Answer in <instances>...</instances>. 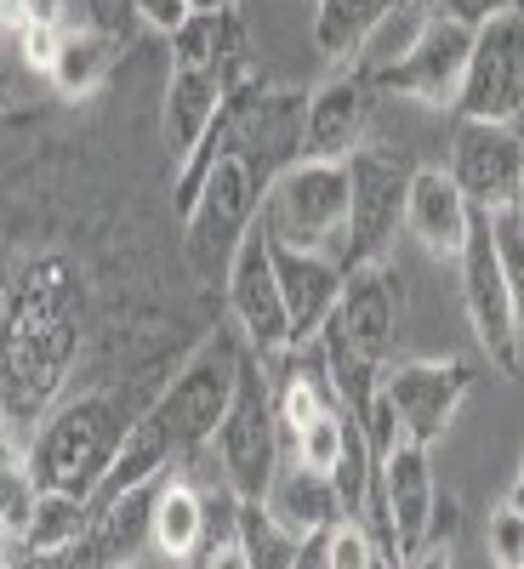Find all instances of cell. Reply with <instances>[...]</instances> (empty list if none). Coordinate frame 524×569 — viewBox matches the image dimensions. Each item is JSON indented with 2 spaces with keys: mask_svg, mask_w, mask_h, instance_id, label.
Returning a JSON list of instances; mask_svg holds the SVG:
<instances>
[{
  "mask_svg": "<svg viewBox=\"0 0 524 569\" xmlns=\"http://www.w3.org/2000/svg\"><path fill=\"white\" fill-rule=\"evenodd\" d=\"M240 365H246V342L234 337V330H211V337L171 370V382L137 410L109 479L98 485V496L86 507H103V501H115L137 485H155L166 472H182L195 461L217 439V421L234 399V382H240Z\"/></svg>",
  "mask_w": 524,
  "mask_h": 569,
  "instance_id": "cell-1",
  "label": "cell"
},
{
  "mask_svg": "<svg viewBox=\"0 0 524 569\" xmlns=\"http://www.w3.org/2000/svg\"><path fill=\"white\" fill-rule=\"evenodd\" d=\"M394 337H399V297H394L388 262L348 268L343 302L319 330L325 370L337 382V399L348 416H365V405L383 393V376L394 365Z\"/></svg>",
  "mask_w": 524,
  "mask_h": 569,
  "instance_id": "cell-2",
  "label": "cell"
},
{
  "mask_svg": "<svg viewBox=\"0 0 524 569\" xmlns=\"http://www.w3.org/2000/svg\"><path fill=\"white\" fill-rule=\"evenodd\" d=\"M131 410L120 393H86L75 405H63L52 421L40 427V439L29 450V472L40 490H63V496H80L91 501L98 485L109 479V467L131 433Z\"/></svg>",
  "mask_w": 524,
  "mask_h": 569,
  "instance_id": "cell-3",
  "label": "cell"
},
{
  "mask_svg": "<svg viewBox=\"0 0 524 569\" xmlns=\"http://www.w3.org/2000/svg\"><path fill=\"white\" fill-rule=\"evenodd\" d=\"M257 228L274 246L314 251L343 262V233H348V166L337 160H291L263 194Z\"/></svg>",
  "mask_w": 524,
  "mask_h": 569,
  "instance_id": "cell-4",
  "label": "cell"
},
{
  "mask_svg": "<svg viewBox=\"0 0 524 569\" xmlns=\"http://www.w3.org/2000/svg\"><path fill=\"white\" fill-rule=\"evenodd\" d=\"M211 445L223 461V485L240 501H268L274 472L285 467V439H279V410H274V376L251 348H246L240 382H234V399L217 421Z\"/></svg>",
  "mask_w": 524,
  "mask_h": 569,
  "instance_id": "cell-5",
  "label": "cell"
},
{
  "mask_svg": "<svg viewBox=\"0 0 524 569\" xmlns=\"http://www.w3.org/2000/svg\"><path fill=\"white\" fill-rule=\"evenodd\" d=\"M411 160L394 149H365L348 160V233H343V268H376L388 262L399 228H405V194H411Z\"/></svg>",
  "mask_w": 524,
  "mask_h": 569,
  "instance_id": "cell-6",
  "label": "cell"
},
{
  "mask_svg": "<svg viewBox=\"0 0 524 569\" xmlns=\"http://www.w3.org/2000/svg\"><path fill=\"white\" fill-rule=\"evenodd\" d=\"M451 114L485 126H513L524 114V12H502L485 29H473L467 74Z\"/></svg>",
  "mask_w": 524,
  "mask_h": 569,
  "instance_id": "cell-7",
  "label": "cell"
},
{
  "mask_svg": "<svg viewBox=\"0 0 524 569\" xmlns=\"http://www.w3.org/2000/svg\"><path fill=\"white\" fill-rule=\"evenodd\" d=\"M473 382H479V370L467 359H405V365H388L383 399L399 416V433L422 450H434L451 433L456 410L467 405Z\"/></svg>",
  "mask_w": 524,
  "mask_h": 569,
  "instance_id": "cell-8",
  "label": "cell"
},
{
  "mask_svg": "<svg viewBox=\"0 0 524 569\" xmlns=\"http://www.w3.org/2000/svg\"><path fill=\"white\" fill-rule=\"evenodd\" d=\"M467 52H473V29L434 12L411 52L394 69H383L370 86H376V98H405V103H422V109H456Z\"/></svg>",
  "mask_w": 524,
  "mask_h": 569,
  "instance_id": "cell-9",
  "label": "cell"
},
{
  "mask_svg": "<svg viewBox=\"0 0 524 569\" xmlns=\"http://www.w3.org/2000/svg\"><path fill=\"white\" fill-rule=\"evenodd\" d=\"M456 262H462V308H467V325H473V337H479L491 370L518 376V365H524V325L513 313V297H507V279H502V262H496L485 217H479V228H473V240H467V251Z\"/></svg>",
  "mask_w": 524,
  "mask_h": 569,
  "instance_id": "cell-10",
  "label": "cell"
},
{
  "mask_svg": "<svg viewBox=\"0 0 524 569\" xmlns=\"http://www.w3.org/2000/svg\"><path fill=\"white\" fill-rule=\"evenodd\" d=\"M228 313L240 325V342L257 353V359H279L291 353V319H285V297H279V273H274V246L268 233L251 228L240 251L228 262Z\"/></svg>",
  "mask_w": 524,
  "mask_h": 569,
  "instance_id": "cell-11",
  "label": "cell"
},
{
  "mask_svg": "<svg viewBox=\"0 0 524 569\" xmlns=\"http://www.w3.org/2000/svg\"><path fill=\"white\" fill-rule=\"evenodd\" d=\"M451 182L467 194L479 217L513 211L518 182H524V142L513 126H485V120H456L451 131Z\"/></svg>",
  "mask_w": 524,
  "mask_h": 569,
  "instance_id": "cell-12",
  "label": "cell"
},
{
  "mask_svg": "<svg viewBox=\"0 0 524 569\" xmlns=\"http://www.w3.org/2000/svg\"><path fill=\"white\" fill-rule=\"evenodd\" d=\"M370 114H376V86L359 80L354 69L330 74L303 103V160H337V166H348L370 142Z\"/></svg>",
  "mask_w": 524,
  "mask_h": 569,
  "instance_id": "cell-13",
  "label": "cell"
},
{
  "mask_svg": "<svg viewBox=\"0 0 524 569\" xmlns=\"http://www.w3.org/2000/svg\"><path fill=\"white\" fill-rule=\"evenodd\" d=\"M479 228V211L467 206V194L451 182L445 166H416L411 171V194H405V233L434 257V262H456Z\"/></svg>",
  "mask_w": 524,
  "mask_h": 569,
  "instance_id": "cell-14",
  "label": "cell"
},
{
  "mask_svg": "<svg viewBox=\"0 0 524 569\" xmlns=\"http://www.w3.org/2000/svg\"><path fill=\"white\" fill-rule=\"evenodd\" d=\"M268 246H274V240H268ZM274 273H279L285 319H291V348L319 342L325 319L337 313V302H343L348 268H343V262H330V257H314V251L274 246Z\"/></svg>",
  "mask_w": 524,
  "mask_h": 569,
  "instance_id": "cell-15",
  "label": "cell"
},
{
  "mask_svg": "<svg viewBox=\"0 0 524 569\" xmlns=\"http://www.w3.org/2000/svg\"><path fill=\"white\" fill-rule=\"evenodd\" d=\"M223 103H228V86H223L211 69L171 63V80H166V109H160V131H166V149H171V166H177V171L200 154V142L211 137V126H217ZM177 171H171V177H177Z\"/></svg>",
  "mask_w": 524,
  "mask_h": 569,
  "instance_id": "cell-16",
  "label": "cell"
},
{
  "mask_svg": "<svg viewBox=\"0 0 524 569\" xmlns=\"http://www.w3.org/2000/svg\"><path fill=\"white\" fill-rule=\"evenodd\" d=\"M211 541V518H206V490L188 485L182 472H166L155 512H149V547L171 563H195Z\"/></svg>",
  "mask_w": 524,
  "mask_h": 569,
  "instance_id": "cell-17",
  "label": "cell"
},
{
  "mask_svg": "<svg viewBox=\"0 0 524 569\" xmlns=\"http://www.w3.org/2000/svg\"><path fill=\"white\" fill-rule=\"evenodd\" d=\"M263 507H268L291 536H303V541L325 536L337 518H348L343 501H337V485H330V472H314V467H303V461H291V467L274 472Z\"/></svg>",
  "mask_w": 524,
  "mask_h": 569,
  "instance_id": "cell-18",
  "label": "cell"
},
{
  "mask_svg": "<svg viewBox=\"0 0 524 569\" xmlns=\"http://www.w3.org/2000/svg\"><path fill=\"white\" fill-rule=\"evenodd\" d=\"M115 52H120V40L98 23H86V29H63L58 40V58H52V86L63 91V98H91L109 74H115Z\"/></svg>",
  "mask_w": 524,
  "mask_h": 569,
  "instance_id": "cell-19",
  "label": "cell"
},
{
  "mask_svg": "<svg viewBox=\"0 0 524 569\" xmlns=\"http://www.w3.org/2000/svg\"><path fill=\"white\" fill-rule=\"evenodd\" d=\"M405 0H314V52L330 63H354L365 34Z\"/></svg>",
  "mask_w": 524,
  "mask_h": 569,
  "instance_id": "cell-20",
  "label": "cell"
},
{
  "mask_svg": "<svg viewBox=\"0 0 524 569\" xmlns=\"http://www.w3.org/2000/svg\"><path fill=\"white\" fill-rule=\"evenodd\" d=\"M86 525H91V507L80 496H63V490H40L34 496V512L18 536V547L29 558H63L86 541Z\"/></svg>",
  "mask_w": 524,
  "mask_h": 569,
  "instance_id": "cell-21",
  "label": "cell"
},
{
  "mask_svg": "<svg viewBox=\"0 0 524 569\" xmlns=\"http://www.w3.org/2000/svg\"><path fill=\"white\" fill-rule=\"evenodd\" d=\"M427 18H434V7H422V0H405V7H394L383 23L365 34V46L354 52L348 69H354L359 80H376L383 69H394V63L411 52V46H416V34L427 29Z\"/></svg>",
  "mask_w": 524,
  "mask_h": 569,
  "instance_id": "cell-22",
  "label": "cell"
},
{
  "mask_svg": "<svg viewBox=\"0 0 524 569\" xmlns=\"http://www.w3.org/2000/svg\"><path fill=\"white\" fill-rule=\"evenodd\" d=\"M234 541H240L251 569H297V558L308 547L303 536L285 530L263 501H240V536H234Z\"/></svg>",
  "mask_w": 524,
  "mask_h": 569,
  "instance_id": "cell-23",
  "label": "cell"
},
{
  "mask_svg": "<svg viewBox=\"0 0 524 569\" xmlns=\"http://www.w3.org/2000/svg\"><path fill=\"white\" fill-rule=\"evenodd\" d=\"M343 450H348V410H330V416L308 421L303 433L291 439V456L303 467H314V472H337Z\"/></svg>",
  "mask_w": 524,
  "mask_h": 569,
  "instance_id": "cell-24",
  "label": "cell"
},
{
  "mask_svg": "<svg viewBox=\"0 0 524 569\" xmlns=\"http://www.w3.org/2000/svg\"><path fill=\"white\" fill-rule=\"evenodd\" d=\"M319 541H325V563L330 569H383L388 563L365 518H337V525H330Z\"/></svg>",
  "mask_w": 524,
  "mask_h": 569,
  "instance_id": "cell-25",
  "label": "cell"
},
{
  "mask_svg": "<svg viewBox=\"0 0 524 569\" xmlns=\"http://www.w3.org/2000/svg\"><path fill=\"white\" fill-rule=\"evenodd\" d=\"M485 228H491V246H496V262H502V279H507L513 313L524 325V217L518 211H496V217H485Z\"/></svg>",
  "mask_w": 524,
  "mask_h": 569,
  "instance_id": "cell-26",
  "label": "cell"
},
{
  "mask_svg": "<svg viewBox=\"0 0 524 569\" xmlns=\"http://www.w3.org/2000/svg\"><path fill=\"white\" fill-rule=\"evenodd\" d=\"M34 496H40V485H34V472H29L23 461L0 467V530H7L12 541H18V536H23V525H29Z\"/></svg>",
  "mask_w": 524,
  "mask_h": 569,
  "instance_id": "cell-27",
  "label": "cell"
},
{
  "mask_svg": "<svg viewBox=\"0 0 524 569\" xmlns=\"http://www.w3.org/2000/svg\"><path fill=\"white\" fill-rule=\"evenodd\" d=\"M485 552L496 569H524V512H513L507 501L491 512L485 525Z\"/></svg>",
  "mask_w": 524,
  "mask_h": 569,
  "instance_id": "cell-28",
  "label": "cell"
},
{
  "mask_svg": "<svg viewBox=\"0 0 524 569\" xmlns=\"http://www.w3.org/2000/svg\"><path fill=\"white\" fill-rule=\"evenodd\" d=\"M63 7H69V0H7V12H0V18H7L12 29H69Z\"/></svg>",
  "mask_w": 524,
  "mask_h": 569,
  "instance_id": "cell-29",
  "label": "cell"
},
{
  "mask_svg": "<svg viewBox=\"0 0 524 569\" xmlns=\"http://www.w3.org/2000/svg\"><path fill=\"white\" fill-rule=\"evenodd\" d=\"M131 18L160 29V34H177L188 18H195V7H188V0H131Z\"/></svg>",
  "mask_w": 524,
  "mask_h": 569,
  "instance_id": "cell-30",
  "label": "cell"
},
{
  "mask_svg": "<svg viewBox=\"0 0 524 569\" xmlns=\"http://www.w3.org/2000/svg\"><path fill=\"white\" fill-rule=\"evenodd\" d=\"M434 12H445V18H456L467 29H485L491 18L513 12V0H434Z\"/></svg>",
  "mask_w": 524,
  "mask_h": 569,
  "instance_id": "cell-31",
  "label": "cell"
},
{
  "mask_svg": "<svg viewBox=\"0 0 524 569\" xmlns=\"http://www.w3.org/2000/svg\"><path fill=\"white\" fill-rule=\"evenodd\" d=\"M195 569H251V563H246L240 541H211V547L195 558Z\"/></svg>",
  "mask_w": 524,
  "mask_h": 569,
  "instance_id": "cell-32",
  "label": "cell"
},
{
  "mask_svg": "<svg viewBox=\"0 0 524 569\" xmlns=\"http://www.w3.org/2000/svg\"><path fill=\"white\" fill-rule=\"evenodd\" d=\"M91 12H98V29H109L115 40L137 23V18H131V0H91Z\"/></svg>",
  "mask_w": 524,
  "mask_h": 569,
  "instance_id": "cell-33",
  "label": "cell"
},
{
  "mask_svg": "<svg viewBox=\"0 0 524 569\" xmlns=\"http://www.w3.org/2000/svg\"><path fill=\"white\" fill-rule=\"evenodd\" d=\"M507 507L524 512V456H518V472H513V485H507Z\"/></svg>",
  "mask_w": 524,
  "mask_h": 569,
  "instance_id": "cell-34",
  "label": "cell"
},
{
  "mask_svg": "<svg viewBox=\"0 0 524 569\" xmlns=\"http://www.w3.org/2000/svg\"><path fill=\"white\" fill-rule=\"evenodd\" d=\"M12 34H18V29H12L7 18H0V52H7V40H12Z\"/></svg>",
  "mask_w": 524,
  "mask_h": 569,
  "instance_id": "cell-35",
  "label": "cell"
},
{
  "mask_svg": "<svg viewBox=\"0 0 524 569\" xmlns=\"http://www.w3.org/2000/svg\"><path fill=\"white\" fill-rule=\"evenodd\" d=\"M513 211H518V217H524V182H518V206H513Z\"/></svg>",
  "mask_w": 524,
  "mask_h": 569,
  "instance_id": "cell-36",
  "label": "cell"
},
{
  "mask_svg": "<svg viewBox=\"0 0 524 569\" xmlns=\"http://www.w3.org/2000/svg\"><path fill=\"white\" fill-rule=\"evenodd\" d=\"M0 103H7V74H0Z\"/></svg>",
  "mask_w": 524,
  "mask_h": 569,
  "instance_id": "cell-37",
  "label": "cell"
},
{
  "mask_svg": "<svg viewBox=\"0 0 524 569\" xmlns=\"http://www.w3.org/2000/svg\"><path fill=\"white\" fill-rule=\"evenodd\" d=\"M513 12H524V0H513Z\"/></svg>",
  "mask_w": 524,
  "mask_h": 569,
  "instance_id": "cell-38",
  "label": "cell"
},
{
  "mask_svg": "<svg viewBox=\"0 0 524 569\" xmlns=\"http://www.w3.org/2000/svg\"><path fill=\"white\" fill-rule=\"evenodd\" d=\"M120 569H142V563H120Z\"/></svg>",
  "mask_w": 524,
  "mask_h": 569,
  "instance_id": "cell-39",
  "label": "cell"
},
{
  "mask_svg": "<svg viewBox=\"0 0 524 569\" xmlns=\"http://www.w3.org/2000/svg\"><path fill=\"white\" fill-rule=\"evenodd\" d=\"M0 12H7V0H0Z\"/></svg>",
  "mask_w": 524,
  "mask_h": 569,
  "instance_id": "cell-40",
  "label": "cell"
},
{
  "mask_svg": "<svg viewBox=\"0 0 524 569\" xmlns=\"http://www.w3.org/2000/svg\"><path fill=\"white\" fill-rule=\"evenodd\" d=\"M422 7H434V0H422Z\"/></svg>",
  "mask_w": 524,
  "mask_h": 569,
  "instance_id": "cell-41",
  "label": "cell"
}]
</instances>
